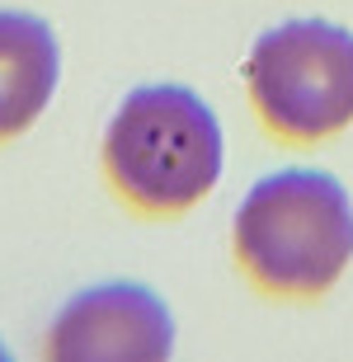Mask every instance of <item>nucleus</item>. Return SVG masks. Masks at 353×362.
<instances>
[{
  "label": "nucleus",
  "instance_id": "1",
  "mask_svg": "<svg viewBox=\"0 0 353 362\" xmlns=\"http://www.w3.org/2000/svg\"><path fill=\"white\" fill-rule=\"evenodd\" d=\"M236 255L269 292H330L353 259L349 188L325 170H278L259 179L236 212Z\"/></svg>",
  "mask_w": 353,
  "mask_h": 362
},
{
  "label": "nucleus",
  "instance_id": "2",
  "mask_svg": "<svg viewBox=\"0 0 353 362\" xmlns=\"http://www.w3.org/2000/svg\"><path fill=\"white\" fill-rule=\"evenodd\" d=\"M113 184L146 212H184L221 179L217 113L184 85H141L104 132Z\"/></svg>",
  "mask_w": 353,
  "mask_h": 362
},
{
  "label": "nucleus",
  "instance_id": "3",
  "mask_svg": "<svg viewBox=\"0 0 353 362\" xmlns=\"http://www.w3.org/2000/svg\"><path fill=\"white\" fill-rule=\"evenodd\" d=\"M245 81L273 132L320 141L353 122V33L330 19L278 24L250 47Z\"/></svg>",
  "mask_w": 353,
  "mask_h": 362
},
{
  "label": "nucleus",
  "instance_id": "4",
  "mask_svg": "<svg viewBox=\"0 0 353 362\" xmlns=\"http://www.w3.org/2000/svg\"><path fill=\"white\" fill-rule=\"evenodd\" d=\"M175 315L141 282H99L47 325L42 362H170Z\"/></svg>",
  "mask_w": 353,
  "mask_h": 362
},
{
  "label": "nucleus",
  "instance_id": "5",
  "mask_svg": "<svg viewBox=\"0 0 353 362\" xmlns=\"http://www.w3.org/2000/svg\"><path fill=\"white\" fill-rule=\"evenodd\" d=\"M62 76V47L47 19L0 10V141L28 132L52 104Z\"/></svg>",
  "mask_w": 353,
  "mask_h": 362
},
{
  "label": "nucleus",
  "instance_id": "6",
  "mask_svg": "<svg viewBox=\"0 0 353 362\" xmlns=\"http://www.w3.org/2000/svg\"><path fill=\"white\" fill-rule=\"evenodd\" d=\"M0 362H14V353H10V349H5V344H0Z\"/></svg>",
  "mask_w": 353,
  "mask_h": 362
}]
</instances>
